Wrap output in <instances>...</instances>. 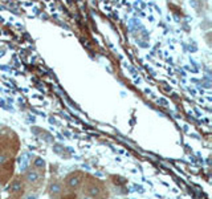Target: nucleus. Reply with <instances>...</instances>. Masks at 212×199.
Instances as JSON below:
<instances>
[{"mask_svg": "<svg viewBox=\"0 0 212 199\" xmlns=\"http://www.w3.org/2000/svg\"><path fill=\"white\" fill-rule=\"evenodd\" d=\"M62 199H76V196L74 195H68V196H65V198H62Z\"/></svg>", "mask_w": 212, "mask_h": 199, "instance_id": "1a4fd4ad", "label": "nucleus"}, {"mask_svg": "<svg viewBox=\"0 0 212 199\" xmlns=\"http://www.w3.org/2000/svg\"><path fill=\"white\" fill-rule=\"evenodd\" d=\"M81 199H93V198H90V196H88V195H86V196H82Z\"/></svg>", "mask_w": 212, "mask_h": 199, "instance_id": "9d476101", "label": "nucleus"}, {"mask_svg": "<svg viewBox=\"0 0 212 199\" xmlns=\"http://www.w3.org/2000/svg\"><path fill=\"white\" fill-rule=\"evenodd\" d=\"M32 166L33 169L36 170H44L45 169V161L41 157H35L32 161Z\"/></svg>", "mask_w": 212, "mask_h": 199, "instance_id": "423d86ee", "label": "nucleus"}, {"mask_svg": "<svg viewBox=\"0 0 212 199\" xmlns=\"http://www.w3.org/2000/svg\"><path fill=\"white\" fill-rule=\"evenodd\" d=\"M24 199H39V196L36 195V194H27V195L24 196Z\"/></svg>", "mask_w": 212, "mask_h": 199, "instance_id": "6e6552de", "label": "nucleus"}, {"mask_svg": "<svg viewBox=\"0 0 212 199\" xmlns=\"http://www.w3.org/2000/svg\"><path fill=\"white\" fill-rule=\"evenodd\" d=\"M7 199H16V198H7Z\"/></svg>", "mask_w": 212, "mask_h": 199, "instance_id": "9b49d317", "label": "nucleus"}, {"mask_svg": "<svg viewBox=\"0 0 212 199\" xmlns=\"http://www.w3.org/2000/svg\"><path fill=\"white\" fill-rule=\"evenodd\" d=\"M8 162V155L6 153H0V167Z\"/></svg>", "mask_w": 212, "mask_h": 199, "instance_id": "0eeeda50", "label": "nucleus"}, {"mask_svg": "<svg viewBox=\"0 0 212 199\" xmlns=\"http://www.w3.org/2000/svg\"><path fill=\"white\" fill-rule=\"evenodd\" d=\"M40 178H41V174L36 169H30L24 174V179L28 185H36L40 181Z\"/></svg>", "mask_w": 212, "mask_h": 199, "instance_id": "20e7f679", "label": "nucleus"}, {"mask_svg": "<svg viewBox=\"0 0 212 199\" xmlns=\"http://www.w3.org/2000/svg\"><path fill=\"white\" fill-rule=\"evenodd\" d=\"M85 193L86 195L93 199H105L108 196V191H105V187L97 181H90L86 183Z\"/></svg>", "mask_w": 212, "mask_h": 199, "instance_id": "f257e3e1", "label": "nucleus"}, {"mask_svg": "<svg viewBox=\"0 0 212 199\" xmlns=\"http://www.w3.org/2000/svg\"><path fill=\"white\" fill-rule=\"evenodd\" d=\"M23 188H24L23 181L20 179V178H15V179L11 181L9 186L7 187V191H8L9 194H12V195H19V194L23 191Z\"/></svg>", "mask_w": 212, "mask_h": 199, "instance_id": "7ed1b4c3", "label": "nucleus"}, {"mask_svg": "<svg viewBox=\"0 0 212 199\" xmlns=\"http://www.w3.org/2000/svg\"><path fill=\"white\" fill-rule=\"evenodd\" d=\"M84 186V173L74 171L70 173L65 178V187L70 191H78Z\"/></svg>", "mask_w": 212, "mask_h": 199, "instance_id": "f03ea898", "label": "nucleus"}, {"mask_svg": "<svg viewBox=\"0 0 212 199\" xmlns=\"http://www.w3.org/2000/svg\"><path fill=\"white\" fill-rule=\"evenodd\" d=\"M48 193H49V196L52 199H57L61 195V193H62V183L58 182V181H53L49 185Z\"/></svg>", "mask_w": 212, "mask_h": 199, "instance_id": "39448f33", "label": "nucleus"}]
</instances>
